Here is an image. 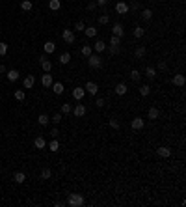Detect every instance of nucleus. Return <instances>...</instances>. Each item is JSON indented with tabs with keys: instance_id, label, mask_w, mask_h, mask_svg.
Instances as JSON below:
<instances>
[{
	"instance_id": "obj_12",
	"label": "nucleus",
	"mask_w": 186,
	"mask_h": 207,
	"mask_svg": "<svg viewBox=\"0 0 186 207\" xmlns=\"http://www.w3.org/2000/svg\"><path fill=\"white\" fill-rule=\"evenodd\" d=\"M84 95H86V90H84L82 86H76V88L73 90V97H75L76 101H80V99H84Z\"/></svg>"
},
{
	"instance_id": "obj_27",
	"label": "nucleus",
	"mask_w": 186,
	"mask_h": 207,
	"mask_svg": "<svg viewBox=\"0 0 186 207\" xmlns=\"http://www.w3.org/2000/svg\"><path fill=\"white\" fill-rule=\"evenodd\" d=\"M47 146H48V149H50V151H54V153H56V151H60V142H58V138H52V142H50V144H47Z\"/></svg>"
},
{
	"instance_id": "obj_22",
	"label": "nucleus",
	"mask_w": 186,
	"mask_h": 207,
	"mask_svg": "<svg viewBox=\"0 0 186 207\" xmlns=\"http://www.w3.org/2000/svg\"><path fill=\"white\" fill-rule=\"evenodd\" d=\"M58 62H60L61 65H67V64L71 62V52H61L60 58H58Z\"/></svg>"
},
{
	"instance_id": "obj_13",
	"label": "nucleus",
	"mask_w": 186,
	"mask_h": 207,
	"mask_svg": "<svg viewBox=\"0 0 186 207\" xmlns=\"http://www.w3.org/2000/svg\"><path fill=\"white\" fill-rule=\"evenodd\" d=\"M73 114H75L76 118H82V116H86V105H75V108H73Z\"/></svg>"
},
{
	"instance_id": "obj_36",
	"label": "nucleus",
	"mask_w": 186,
	"mask_h": 207,
	"mask_svg": "<svg viewBox=\"0 0 186 207\" xmlns=\"http://www.w3.org/2000/svg\"><path fill=\"white\" fill-rule=\"evenodd\" d=\"M60 112H61V114H71V112H73L71 103H63V105L60 106Z\"/></svg>"
},
{
	"instance_id": "obj_3",
	"label": "nucleus",
	"mask_w": 186,
	"mask_h": 207,
	"mask_svg": "<svg viewBox=\"0 0 186 207\" xmlns=\"http://www.w3.org/2000/svg\"><path fill=\"white\" fill-rule=\"evenodd\" d=\"M61 39H63V43H65V45H73L76 37H75V32L67 28V30H63V32H61Z\"/></svg>"
},
{
	"instance_id": "obj_15",
	"label": "nucleus",
	"mask_w": 186,
	"mask_h": 207,
	"mask_svg": "<svg viewBox=\"0 0 186 207\" xmlns=\"http://www.w3.org/2000/svg\"><path fill=\"white\" fill-rule=\"evenodd\" d=\"M39 64H41V69H43L45 73H50V69H52V62H50V60H47V58L43 56Z\"/></svg>"
},
{
	"instance_id": "obj_23",
	"label": "nucleus",
	"mask_w": 186,
	"mask_h": 207,
	"mask_svg": "<svg viewBox=\"0 0 186 207\" xmlns=\"http://www.w3.org/2000/svg\"><path fill=\"white\" fill-rule=\"evenodd\" d=\"M145 77H147L149 80L157 78V69H155V67H151V65H147V67H145Z\"/></svg>"
},
{
	"instance_id": "obj_49",
	"label": "nucleus",
	"mask_w": 186,
	"mask_h": 207,
	"mask_svg": "<svg viewBox=\"0 0 186 207\" xmlns=\"http://www.w3.org/2000/svg\"><path fill=\"white\" fill-rule=\"evenodd\" d=\"M95 7H97V4H95V2H89V4H88V9H89V11H93Z\"/></svg>"
},
{
	"instance_id": "obj_46",
	"label": "nucleus",
	"mask_w": 186,
	"mask_h": 207,
	"mask_svg": "<svg viewBox=\"0 0 186 207\" xmlns=\"http://www.w3.org/2000/svg\"><path fill=\"white\" fill-rule=\"evenodd\" d=\"M6 52H7V45L4 41H0V56H6Z\"/></svg>"
},
{
	"instance_id": "obj_26",
	"label": "nucleus",
	"mask_w": 186,
	"mask_h": 207,
	"mask_svg": "<svg viewBox=\"0 0 186 207\" xmlns=\"http://www.w3.org/2000/svg\"><path fill=\"white\" fill-rule=\"evenodd\" d=\"M84 34H86L88 37H95V35H97V28H95V26H86V28H84Z\"/></svg>"
},
{
	"instance_id": "obj_8",
	"label": "nucleus",
	"mask_w": 186,
	"mask_h": 207,
	"mask_svg": "<svg viewBox=\"0 0 186 207\" xmlns=\"http://www.w3.org/2000/svg\"><path fill=\"white\" fill-rule=\"evenodd\" d=\"M52 82H54V78H52V75H50V73L41 75V84H43L45 88H50V86H52Z\"/></svg>"
},
{
	"instance_id": "obj_38",
	"label": "nucleus",
	"mask_w": 186,
	"mask_h": 207,
	"mask_svg": "<svg viewBox=\"0 0 186 207\" xmlns=\"http://www.w3.org/2000/svg\"><path fill=\"white\" fill-rule=\"evenodd\" d=\"M130 78H132L134 82H138V80L142 78V73H140L138 69H132V71H130Z\"/></svg>"
},
{
	"instance_id": "obj_45",
	"label": "nucleus",
	"mask_w": 186,
	"mask_h": 207,
	"mask_svg": "<svg viewBox=\"0 0 186 207\" xmlns=\"http://www.w3.org/2000/svg\"><path fill=\"white\" fill-rule=\"evenodd\" d=\"M157 69H158V71H168V64L160 60V62H158V65H157Z\"/></svg>"
},
{
	"instance_id": "obj_37",
	"label": "nucleus",
	"mask_w": 186,
	"mask_h": 207,
	"mask_svg": "<svg viewBox=\"0 0 186 207\" xmlns=\"http://www.w3.org/2000/svg\"><path fill=\"white\" fill-rule=\"evenodd\" d=\"M50 176H52L50 168H41V174H39V177H41V179H50Z\"/></svg>"
},
{
	"instance_id": "obj_43",
	"label": "nucleus",
	"mask_w": 186,
	"mask_h": 207,
	"mask_svg": "<svg viewBox=\"0 0 186 207\" xmlns=\"http://www.w3.org/2000/svg\"><path fill=\"white\" fill-rule=\"evenodd\" d=\"M108 125H110V127H112V129H116V131H117V129H119V121H117V120H116V118H112V120H110V121H108Z\"/></svg>"
},
{
	"instance_id": "obj_51",
	"label": "nucleus",
	"mask_w": 186,
	"mask_h": 207,
	"mask_svg": "<svg viewBox=\"0 0 186 207\" xmlns=\"http://www.w3.org/2000/svg\"><path fill=\"white\" fill-rule=\"evenodd\" d=\"M0 73H6V67H4L2 64H0Z\"/></svg>"
},
{
	"instance_id": "obj_24",
	"label": "nucleus",
	"mask_w": 186,
	"mask_h": 207,
	"mask_svg": "<svg viewBox=\"0 0 186 207\" xmlns=\"http://www.w3.org/2000/svg\"><path fill=\"white\" fill-rule=\"evenodd\" d=\"M50 88H52V92H54L56 95H61V93H63V84H61V82H52Z\"/></svg>"
},
{
	"instance_id": "obj_42",
	"label": "nucleus",
	"mask_w": 186,
	"mask_h": 207,
	"mask_svg": "<svg viewBox=\"0 0 186 207\" xmlns=\"http://www.w3.org/2000/svg\"><path fill=\"white\" fill-rule=\"evenodd\" d=\"M84 28H86V22H84V21H78V22L75 24V30H76V32H84Z\"/></svg>"
},
{
	"instance_id": "obj_20",
	"label": "nucleus",
	"mask_w": 186,
	"mask_h": 207,
	"mask_svg": "<svg viewBox=\"0 0 186 207\" xmlns=\"http://www.w3.org/2000/svg\"><path fill=\"white\" fill-rule=\"evenodd\" d=\"M114 90H116V95H125L129 88H127V84H125V82H119V84H116V88H114Z\"/></svg>"
},
{
	"instance_id": "obj_17",
	"label": "nucleus",
	"mask_w": 186,
	"mask_h": 207,
	"mask_svg": "<svg viewBox=\"0 0 186 207\" xmlns=\"http://www.w3.org/2000/svg\"><path fill=\"white\" fill-rule=\"evenodd\" d=\"M157 153H158L160 157H164V159H168V157H171V149H170L168 146H160V148L157 149Z\"/></svg>"
},
{
	"instance_id": "obj_21",
	"label": "nucleus",
	"mask_w": 186,
	"mask_h": 207,
	"mask_svg": "<svg viewBox=\"0 0 186 207\" xmlns=\"http://www.w3.org/2000/svg\"><path fill=\"white\" fill-rule=\"evenodd\" d=\"M34 146H35V149H45V148H47V140H45L43 136H37V138L34 140Z\"/></svg>"
},
{
	"instance_id": "obj_32",
	"label": "nucleus",
	"mask_w": 186,
	"mask_h": 207,
	"mask_svg": "<svg viewBox=\"0 0 186 207\" xmlns=\"http://www.w3.org/2000/svg\"><path fill=\"white\" fill-rule=\"evenodd\" d=\"M80 54H82V56H84V58H88V56H89V54H93V49H91V47H89V45H84V47H82V49H80Z\"/></svg>"
},
{
	"instance_id": "obj_18",
	"label": "nucleus",
	"mask_w": 186,
	"mask_h": 207,
	"mask_svg": "<svg viewBox=\"0 0 186 207\" xmlns=\"http://www.w3.org/2000/svg\"><path fill=\"white\" fill-rule=\"evenodd\" d=\"M43 50H45L47 54H52V52L56 50V43H54V41H45V45H43Z\"/></svg>"
},
{
	"instance_id": "obj_35",
	"label": "nucleus",
	"mask_w": 186,
	"mask_h": 207,
	"mask_svg": "<svg viewBox=\"0 0 186 207\" xmlns=\"http://www.w3.org/2000/svg\"><path fill=\"white\" fill-rule=\"evenodd\" d=\"M106 50H108L110 56H114V54L119 52V45H106Z\"/></svg>"
},
{
	"instance_id": "obj_16",
	"label": "nucleus",
	"mask_w": 186,
	"mask_h": 207,
	"mask_svg": "<svg viewBox=\"0 0 186 207\" xmlns=\"http://www.w3.org/2000/svg\"><path fill=\"white\" fill-rule=\"evenodd\" d=\"M158 118H160V110L157 106H151L147 112V120H158Z\"/></svg>"
},
{
	"instance_id": "obj_44",
	"label": "nucleus",
	"mask_w": 186,
	"mask_h": 207,
	"mask_svg": "<svg viewBox=\"0 0 186 207\" xmlns=\"http://www.w3.org/2000/svg\"><path fill=\"white\" fill-rule=\"evenodd\" d=\"M110 45H121V37L112 35V37H110Z\"/></svg>"
},
{
	"instance_id": "obj_14",
	"label": "nucleus",
	"mask_w": 186,
	"mask_h": 207,
	"mask_svg": "<svg viewBox=\"0 0 186 207\" xmlns=\"http://www.w3.org/2000/svg\"><path fill=\"white\" fill-rule=\"evenodd\" d=\"M171 82H173V86L183 88V86H184V82H186V78H184V75H175V77L171 78Z\"/></svg>"
},
{
	"instance_id": "obj_7",
	"label": "nucleus",
	"mask_w": 186,
	"mask_h": 207,
	"mask_svg": "<svg viewBox=\"0 0 186 207\" xmlns=\"http://www.w3.org/2000/svg\"><path fill=\"white\" fill-rule=\"evenodd\" d=\"M91 49H93L97 54H101V52H104V50H106V43H104L102 39H97V41L93 43V47H91Z\"/></svg>"
},
{
	"instance_id": "obj_28",
	"label": "nucleus",
	"mask_w": 186,
	"mask_h": 207,
	"mask_svg": "<svg viewBox=\"0 0 186 207\" xmlns=\"http://www.w3.org/2000/svg\"><path fill=\"white\" fill-rule=\"evenodd\" d=\"M48 7H50L52 11H58V9L61 7V0H48Z\"/></svg>"
},
{
	"instance_id": "obj_33",
	"label": "nucleus",
	"mask_w": 186,
	"mask_h": 207,
	"mask_svg": "<svg viewBox=\"0 0 186 207\" xmlns=\"http://www.w3.org/2000/svg\"><path fill=\"white\" fill-rule=\"evenodd\" d=\"M149 93H151V86H149V84L140 86V95H142V97H147Z\"/></svg>"
},
{
	"instance_id": "obj_1",
	"label": "nucleus",
	"mask_w": 186,
	"mask_h": 207,
	"mask_svg": "<svg viewBox=\"0 0 186 207\" xmlns=\"http://www.w3.org/2000/svg\"><path fill=\"white\" fill-rule=\"evenodd\" d=\"M65 205L82 207V205H86V198H84L82 194H78V192H71V194L67 196V202H65Z\"/></svg>"
},
{
	"instance_id": "obj_25",
	"label": "nucleus",
	"mask_w": 186,
	"mask_h": 207,
	"mask_svg": "<svg viewBox=\"0 0 186 207\" xmlns=\"http://www.w3.org/2000/svg\"><path fill=\"white\" fill-rule=\"evenodd\" d=\"M13 181L20 185V183H24V181H26V176H24L22 172H15V174H13Z\"/></svg>"
},
{
	"instance_id": "obj_48",
	"label": "nucleus",
	"mask_w": 186,
	"mask_h": 207,
	"mask_svg": "<svg viewBox=\"0 0 186 207\" xmlns=\"http://www.w3.org/2000/svg\"><path fill=\"white\" fill-rule=\"evenodd\" d=\"M48 134H50V136H52V138H58V134H60V131H58V129H56V127H54V129H52V131H50V133H48Z\"/></svg>"
},
{
	"instance_id": "obj_10",
	"label": "nucleus",
	"mask_w": 186,
	"mask_h": 207,
	"mask_svg": "<svg viewBox=\"0 0 186 207\" xmlns=\"http://www.w3.org/2000/svg\"><path fill=\"white\" fill-rule=\"evenodd\" d=\"M145 54H147L145 45H138V47H136V50H134V56H136L138 60H142V58H145Z\"/></svg>"
},
{
	"instance_id": "obj_50",
	"label": "nucleus",
	"mask_w": 186,
	"mask_h": 207,
	"mask_svg": "<svg viewBox=\"0 0 186 207\" xmlns=\"http://www.w3.org/2000/svg\"><path fill=\"white\" fill-rule=\"evenodd\" d=\"M95 4H97V6H106L108 0H95Z\"/></svg>"
},
{
	"instance_id": "obj_40",
	"label": "nucleus",
	"mask_w": 186,
	"mask_h": 207,
	"mask_svg": "<svg viewBox=\"0 0 186 207\" xmlns=\"http://www.w3.org/2000/svg\"><path fill=\"white\" fill-rule=\"evenodd\" d=\"M110 22V15H99V24H108Z\"/></svg>"
},
{
	"instance_id": "obj_30",
	"label": "nucleus",
	"mask_w": 186,
	"mask_h": 207,
	"mask_svg": "<svg viewBox=\"0 0 186 207\" xmlns=\"http://www.w3.org/2000/svg\"><path fill=\"white\" fill-rule=\"evenodd\" d=\"M142 19H143V21H151V19H153V9H149V7H147V9H142Z\"/></svg>"
},
{
	"instance_id": "obj_6",
	"label": "nucleus",
	"mask_w": 186,
	"mask_h": 207,
	"mask_svg": "<svg viewBox=\"0 0 186 207\" xmlns=\"http://www.w3.org/2000/svg\"><path fill=\"white\" fill-rule=\"evenodd\" d=\"M116 11H117L119 15H125V13H129V4H127L125 0H119V2L116 4Z\"/></svg>"
},
{
	"instance_id": "obj_4",
	"label": "nucleus",
	"mask_w": 186,
	"mask_h": 207,
	"mask_svg": "<svg viewBox=\"0 0 186 207\" xmlns=\"http://www.w3.org/2000/svg\"><path fill=\"white\" fill-rule=\"evenodd\" d=\"M130 127H132V131H142V129L145 127V120L140 118V116H136V118L130 121Z\"/></svg>"
},
{
	"instance_id": "obj_19",
	"label": "nucleus",
	"mask_w": 186,
	"mask_h": 207,
	"mask_svg": "<svg viewBox=\"0 0 186 207\" xmlns=\"http://www.w3.org/2000/svg\"><path fill=\"white\" fill-rule=\"evenodd\" d=\"M19 75H20V73H19L17 69H9V71L6 73V77H7V80H9V82H15V80H19Z\"/></svg>"
},
{
	"instance_id": "obj_47",
	"label": "nucleus",
	"mask_w": 186,
	"mask_h": 207,
	"mask_svg": "<svg viewBox=\"0 0 186 207\" xmlns=\"http://www.w3.org/2000/svg\"><path fill=\"white\" fill-rule=\"evenodd\" d=\"M95 105H97L99 108H102V106H104V99H102V97H97V99H95Z\"/></svg>"
},
{
	"instance_id": "obj_11",
	"label": "nucleus",
	"mask_w": 186,
	"mask_h": 207,
	"mask_svg": "<svg viewBox=\"0 0 186 207\" xmlns=\"http://www.w3.org/2000/svg\"><path fill=\"white\" fill-rule=\"evenodd\" d=\"M34 84H35V78H34V75H26V77H24V80H22V86H24V90H30Z\"/></svg>"
},
{
	"instance_id": "obj_2",
	"label": "nucleus",
	"mask_w": 186,
	"mask_h": 207,
	"mask_svg": "<svg viewBox=\"0 0 186 207\" xmlns=\"http://www.w3.org/2000/svg\"><path fill=\"white\" fill-rule=\"evenodd\" d=\"M86 60H88V65H89L91 69H101V67H102V58H101V54H97V52H95V54H89Z\"/></svg>"
},
{
	"instance_id": "obj_41",
	"label": "nucleus",
	"mask_w": 186,
	"mask_h": 207,
	"mask_svg": "<svg viewBox=\"0 0 186 207\" xmlns=\"http://www.w3.org/2000/svg\"><path fill=\"white\" fill-rule=\"evenodd\" d=\"M24 97H26L24 90H17V92H15V99H17V101H24Z\"/></svg>"
},
{
	"instance_id": "obj_5",
	"label": "nucleus",
	"mask_w": 186,
	"mask_h": 207,
	"mask_svg": "<svg viewBox=\"0 0 186 207\" xmlns=\"http://www.w3.org/2000/svg\"><path fill=\"white\" fill-rule=\"evenodd\" d=\"M86 93H89V95H97V92H99V84L97 82H93V80H89V82H86Z\"/></svg>"
},
{
	"instance_id": "obj_39",
	"label": "nucleus",
	"mask_w": 186,
	"mask_h": 207,
	"mask_svg": "<svg viewBox=\"0 0 186 207\" xmlns=\"http://www.w3.org/2000/svg\"><path fill=\"white\" fill-rule=\"evenodd\" d=\"M61 116H63V114H61V112H56V114H54V116H52V118H50V121H52V123H54V125H58V123H60V121H61Z\"/></svg>"
},
{
	"instance_id": "obj_9",
	"label": "nucleus",
	"mask_w": 186,
	"mask_h": 207,
	"mask_svg": "<svg viewBox=\"0 0 186 207\" xmlns=\"http://www.w3.org/2000/svg\"><path fill=\"white\" fill-rule=\"evenodd\" d=\"M123 34H125V30H123V24H121V22H116V24H114V28H112V35L123 37Z\"/></svg>"
},
{
	"instance_id": "obj_31",
	"label": "nucleus",
	"mask_w": 186,
	"mask_h": 207,
	"mask_svg": "<svg viewBox=\"0 0 186 207\" xmlns=\"http://www.w3.org/2000/svg\"><path fill=\"white\" fill-rule=\"evenodd\" d=\"M132 34H134V37H136V39H140V37H143V35H145V28H142V26H136Z\"/></svg>"
},
{
	"instance_id": "obj_29",
	"label": "nucleus",
	"mask_w": 186,
	"mask_h": 207,
	"mask_svg": "<svg viewBox=\"0 0 186 207\" xmlns=\"http://www.w3.org/2000/svg\"><path fill=\"white\" fill-rule=\"evenodd\" d=\"M32 7H34L32 0H22V2H20V9H22V11H30Z\"/></svg>"
},
{
	"instance_id": "obj_34",
	"label": "nucleus",
	"mask_w": 186,
	"mask_h": 207,
	"mask_svg": "<svg viewBox=\"0 0 186 207\" xmlns=\"http://www.w3.org/2000/svg\"><path fill=\"white\" fill-rule=\"evenodd\" d=\"M37 121H39V125H41V127H45V125H48V121H50V118H48L47 114H39V118H37Z\"/></svg>"
}]
</instances>
